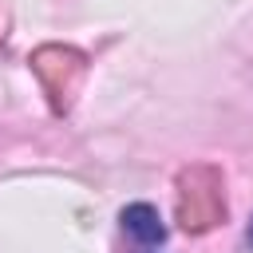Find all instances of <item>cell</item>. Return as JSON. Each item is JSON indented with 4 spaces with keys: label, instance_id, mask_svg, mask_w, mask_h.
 I'll return each instance as SVG.
<instances>
[{
    "label": "cell",
    "instance_id": "7a4b0ae2",
    "mask_svg": "<svg viewBox=\"0 0 253 253\" xmlns=\"http://www.w3.org/2000/svg\"><path fill=\"white\" fill-rule=\"evenodd\" d=\"M245 241H249V249H253V217H249V225H245Z\"/></svg>",
    "mask_w": 253,
    "mask_h": 253
},
{
    "label": "cell",
    "instance_id": "6da1fadb",
    "mask_svg": "<svg viewBox=\"0 0 253 253\" xmlns=\"http://www.w3.org/2000/svg\"><path fill=\"white\" fill-rule=\"evenodd\" d=\"M119 225H123V233H126V237H134L138 245H162V241H166L162 213H158L150 202H130V206H123Z\"/></svg>",
    "mask_w": 253,
    "mask_h": 253
}]
</instances>
